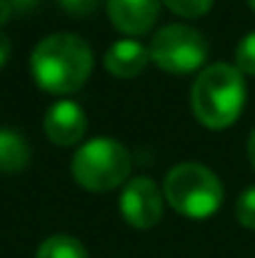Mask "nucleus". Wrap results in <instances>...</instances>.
Instances as JSON below:
<instances>
[{"label":"nucleus","instance_id":"nucleus-1","mask_svg":"<svg viewBox=\"0 0 255 258\" xmlns=\"http://www.w3.org/2000/svg\"><path fill=\"white\" fill-rule=\"evenodd\" d=\"M93 71V50L75 33H53L43 38L30 55V73L38 88L53 95H68L85 86Z\"/></svg>","mask_w":255,"mask_h":258},{"label":"nucleus","instance_id":"nucleus-2","mask_svg":"<svg viewBox=\"0 0 255 258\" xmlns=\"http://www.w3.org/2000/svg\"><path fill=\"white\" fill-rule=\"evenodd\" d=\"M190 105L195 118L205 128L210 131L230 128L240 118L245 105L243 73L228 63H213L203 68L190 90Z\"/></svg>","mask_w":255,"mask_h":258},{"label":"nucleus","instance_id":"nucleus-3","mask_svg":"<svg viewBox=\"0 0 255 258\" xmlns=\"http://www.w3.org/2000/svg\"><path fill=\"white\" fill-rule=\"evenodd\" d=\"M130 168L133 158L128 148L113 138H93L83 143L70 163L75 183L93 193H108L118 185H125Z\"/></svg>","mask_w":255,"mask_h":258},{"label":"nucleus","instance_id":"nucleus-4","mask_svg":"<svg viewBox=\"0 0 255 258\" xmlns=\"http://www.w3.org/2000/svg\"><path fill=\"white\" fill-rule=\"evenodd\" d=\"M163 196L180 216L208 218L223 203V185L210 168L200 163H180L165 175Z\"/></svg>","mask_w":255,"mask_h":258},{"label":"nucleus","instance_id":"nucleus-5","mask_svg":"<svg viewBox=\"0 0 255 258\" xmlns=\"http://www.w3.org/2000/svg\"><path fill=\"white\" fill-rule=\"evenodd\" d=\"M150 63H155L160 71L185 76L208 60V40L198 28L173 23L160 28L150 40Z\"/></svg>","mask_w":255,"mask_h":258},{"label":"nucleus","instance_id":"nucleus-6","mask_svg":"<svg viewBox=\"0 0 255 258\" xmlns=\"http://www.w3.org/2000/svg\"><path fill=\"white\" fill-rule=\"evenodd\" d=\"M120 213L133 228H153L163 218V193L148 175H138L123 185Z\"/></svg>","mask_w":255,"mask_h":258},{"label":"nucleus","instance_id":"nucleus-7","mask_svg":"<svg viewBox=\"0 0 255 258\" xmlns=\"http://www.w3.org/2000/svg\"><path fill=\"white\" fill-rule=\"evenodd\" d=\"M43 128H45V136L50 138V143L68 148V146H75L83 141L85 131H88V118L78 103L58 100L48 108Z\"/></svg>","mask_w":255,"mask_h":258},{"label":"nucleus","instance_id":"nucleus-8","mask_svg":"<svg viewBox=\"0 0 255 258\" xmlns=\"http://www.w3.org/2000/svg\"><path fill=\"white\" fill-rule=\"evenodd\" d=\"M160 3L163 0H108V15L125 35H143L155 25Z\"/></svg>","mask_w":255,"mask_h":258},{"label":"nucleus","instance_id":"nucleus-9","mask_svg":"<svg viewBox=\"0 0 255 258\" xmlns=\"http://www.w3.org/2000/svg\"><path fill=\"white\" fill-rule=\"evenodd\" d=\"M148 63H150V50L133 38L113 43L105 50V58H103L105 71L115 78H123V81L138 78L148 68Z\"/></svg>","mask_w":255,"mask_h":258},{"label":"nucleus","instance_id":"nucleus-10","mask_svg":"<svg viewBox=\"0 0 255 258\" xmlns=\"http://www.w3.org/2000/svg\"><path fill=\"white\" fill-rule=\"evenodd\" d=\"M28 163H30L28 141L15 131L3 128L0 131V173H18L28 168Z\"/></svg>","mask_w":255,"mask_h":258},{"label":"nucleus","instance_id":"nucleus-11","mask_svg":"<svg viewBox=\"0 0 255 258\" xmlns=\"http://www.w3.org/2000/svg\"><path fill=\"white\" fill-rule=\"evenodd\" d=\"M35 258H88V251L78 238L58 233V236H50L40 243Z\"/></svg>","mask_w":255,"mask_h":258},{"label":"nucleus","instance_id":"nucleus-12","mask_svg":"<svg viewBox=\"0 0 255 258\" xmlns=\"http://www.w3.org/2000/svg\"><path fill=\"white\" fill-rule=\"evenodd\" d=\"M235 68L245 76H255V30L248 33L235 48Z\"/></svg>","mask_w":255,"mask_h":258},{"label":"nucleus","instance_id":"nucleus-13","mask_svg":"<svg viewBox=\"0 0 255 258\" xmlns=\"http://www.w3.org/2000/svg\"><path fill=\"white\" fill-rule=\"evenodd\" d=\"M163 3L168 5V10H173L175 15L193 20V18L205 15V13L213 8L215 0H163Z\"/></svg>","mask_w":255,"mask_h":258},{"label":"nucleus","instance_id":"nucleus-14","mask_svg":"<svg viewBox=\"0 0 255 258\" xmlns=\"http://www.w3.org/2000/svg\"><path fill=\"white\" fill-rule=\"evenodd\" d=\"M235 216L245 228H255V185L240 193V198L235 203Z\"/></svg>","mask_w":255,"mask_h":258},{"label":"nucleus","instance_id":"nucleus-15","mask_svg":"<svg viewBox=\"0 0 255 258\" xmlns=\"http://www.w3.org/2000/svg\"><path fill=\"white\" fill-rule=\"evenodd\" d=\"M58 3H60V8H63L65 13H70V15H75V18H85V15L95 13L103 0H58Z\"/></svg>","mask_w":255,"mask_h":258},{"label":"nucleus","instance_id":"nucleus-16","mask_svg":"<svg viewBox=\"0 0 255 258\" xmlns=\"http://www.w3.org/2000/svg\"><path fill=\"white\" fill-rule=\"evenodd\" d=\"M8 3H10V8L18 10V13H30V10L38 8L40 0H8Z\"/></svg>","mask_w":255,"mask_h":258},{"label":"nucleus","instance_id":"nucleus-17","mask_svg":"<svg viewBox=\"0 0 255 258\" xmlns=\"http://www.w3.org/2000/svg\"><path fill=\"white\" fill-rule=\"evenodd\" d=\"M8 58H10V40L0 33V68L8 63Z\"/></svg>","mask_w":255,"mask_h":258},{"label":"nucleus","instance_id":"nucleus-18","mask_svg":"<svg viewBox=\"0 0 255 258\" xmlns=\"http://www.w3.org/2000/svg\"><path fill=\"white\" fill-rule=\"evenodd\" d=\"M10 13H13V8H10V3L8 0H0V28L8 23V18H10Z\"/></svg>","mask_w":255,"mask_h":258},{"label":"nucleus","instance_id":"nucleus-19","mask_svg":"<svg viewBox=\"0 0 255 258\" xmlns=\"http://www.w3.org/2000/svg\"><path fill=\"white\" fill-rule=\"evenodd\" d=\"M248 158H250V163H253V168H255V128H253V133H250V141H248Z\"/></svg>","mask_w":255,"mask_h":258},{"label":"nucleus","instance_id":"nucleus-20","mask_svg":"<svg viewBox=\"0 0 255 258\" xmlns=\"http://www.w3.org/2000/svg\"><path fill=\"white\" fill-rule=\"evenodd\" d=\"M248 5H250V10H255V0H248Z\"/></svg>","mask_w":255,"mask_h":258}]
</instances>
